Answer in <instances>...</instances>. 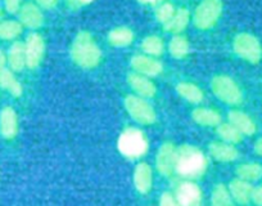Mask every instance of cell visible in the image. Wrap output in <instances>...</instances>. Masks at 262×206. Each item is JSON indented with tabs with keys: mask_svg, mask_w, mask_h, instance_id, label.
Masks as SVG:
<instances>
[{
	"mask_svg": "<svg viewBox=\"0 0 262 206\" xmlns=\"http://www.w3.org/2000/svg\"><path fill=\"white\" fill-rule=\"evenodd\" d=\"M207 157L195 146L183 145L178 148V162L176 170L180 177L186 180H194L205 175L207 170Z\"/></svg>",
	"mask_w": 262,
	"mask_h": 206,
	"instance_id": "obj_1",
	"label": "cell"
},
{
	"mask_svg": "<svg viewBox=\"0 0 262 206\" xmlns=\"http://www.w3.org/2000/svg\"><path fill=\"white\" fill-rule=\"evenodd\" d=\"M71 58L77 66L85 70H92L99 65L102 50L90 32L81 31L77 34L71 47Z\"/></svg>",
	"mask_w": 262,
	"mask_h": 206,
	"instance_id": "obj_2",
	"label": "cell"
},
{
	"mask_svg": "<svg viewBox=\"0 0 262 206\" xmlns=\"http://www.w3.org/2000/svg\"><path fill=\"white\" fill-rule=\"evenodd\" d=\"M117 148L126 159L135 160L147 153L148 140L142 130L137 128H127L118 137Z\"/></svg>",
	"mask_w": 262,
	"mask_h": 206,
	"instance_id": "obj_3",
	"label": "cell"
},
{
	"mask_svg": "<svg viewBox=\"0 0 262 206\" xmlns=\"http://www.w3.org/2000/svg\"><path fill=\"white\" fill-rule=\"evenodd\" d=\"M211 90L217 99L230 106H238L243 102L242 89L230 76L226 75H217L213 77L211 80Z\"/></svg>",
	"mask_w": 262,
	"mask_h": 206,
	"instance_id": "obj_4",
	"label": "cell"
},
{
	"mask_svg": "<svg viewBox=\"0 0 262 206\" xmlns=\"http://www.w3.org/2000/svg\"><path fill=\"white\" fill-rule=\"evenodd\" d=\"M128 116L142 125H152L157 120V114L149 102L139 95L128 94L123 100Z\"/></svg>",
	"mask_w": 262,
	"mask_h": 206,
	"instance_id": "obj_5",
	"label": "cell"
},
{
	"mask_svg": "<svg viewBox=\"0 0 262 206\" xmlns=\"http://www.w3.org/2000/svg\"><path fill=\"white\" fill-rule=\"evenodd\" d=\"M233 49L238 57L252 65L259 64L262 59V47L259 40L248 32H241L234 37Z\"/></svg>",
	"mask_w": 262,
	"mask_h": 206,
	"instance_id": "obj_6",
	"label": "cell"
},
{
	"mask_svg": "<svg viewBox=\"0 0 262 206\" xmlns=\"http://www.w3.org/2000/svg\"><path fill=\"white\" fill-rule=\"evenodd\" d=\"M223 13L221 0H202L194 12V25L196 29L208 30L217 24Z\"/></svg>",
	"mask_w": 262,
	"mask_h": 206,
	"instance_id": "obj_7",
	"label": "cell"
},
{
	"mask_svg": "<svg viewBox=\"0 0 262 206\" xmlns=\"http://www.w3.org/2000/svg\"><path fill=\"white\" fill-rule=\"evenodd\" d=\"M176 162H178V148L173 143H163L158 148L156 155V167L158 173L163 177H170L176 170Z\"/></svg>",
	"mask_w": 262,
	"mask_h": 206,
	"instance_id": "obj_8",
	"label": "cell"
},
{
	"mask_svg": "<svg viewBox=\"0 0 262 206\" xmlns=\"http://www.w3.org/2000/svg\"><path fill=\"white\" fill-rule=\"evenodd\" d=\"M26 67L35 70L40 66L45 53V43L39 34H30L25 43Z\"/></svg>",
	"mask_w": 262,
	"mask_h": 206,
	"instance_id": "obj_9",
	"label": "cell"
},
{
	"mask_svg": "<svg viewBox=\"0 0 262 206\" xmlns=\"http://www.w3.org/2000/svg\"><path fill=\"white\" fill-rule=\"evenodd\" d=\"M176 198L180 206H201L202 205V191L193 180H185L178 186Z\"/></svg>",
	"mask_w": 262,
	"mask_h": 206,
	"instance_id": "obj_10",
	"label": "cell"
},
{
	"mask_svg": "<svg viewBox=\"0 0 262 206\" xmlns=\"http://www.w3.org/2000/svg\"><path fill=\"white\" fill-rule=\"evenodd\" d=\"M130 65L137 74L147 77H156L163 71L162 64L148 56H134L131 58Z\"/></svg>",
	"mask_w": 262,
	"mask_h": 206,
	"instance_id": "obj_11",
	"label": "cell"
},
{
	"mask_svg": "<svg viewBox=\"0 0 262 206\" xmlns=\"http://www.w3.org/2000/svg\"><path fill=\"white\" fill-rule=\"evenodd\" d=\"M18 133V117L13 107L7 106L0 111V134L6 139H13Z\"/></svg>",
	"mask_w": 262,
	"mask_h": 206,
	"instance_id": "obj_12",
	"label": "cell"
},
{
	"mask_svg": "<svg viewBox=\"0 0 262 206\" xmlns=\"http://www.w3.org/2000/svg\"><path fill=\"white\" fill-rule=\"evenodd\" d=\"M127 84L139 97L145 98V99L153 98L157 93V88L153 84L152 80L149 77L144 76V75L137 74V72H133V74L128 75Z\"/></svg>",
	"mask_w": 262,
	"mask_h": 206,
	"instance_id": "obj_13",
	"label": "cell"
},
{
	"mask_svg": "<svg viewBox=\"0 0 262 206\" xmlns=\"http://www.w3.org/2000/svg\"><path fill=\"white\" fill-rule=\"evenodd\" d=\"M208 151L213 160L219 162H233L239 157V151L234 145L226 142H212Z\"/></svg>",
	"mask_w": 262,
	"mask_h": 206,
	"instance_id": "obj_14",
	"label": "cell"
},
{
	"mask_svg": "<svg viewBox=\"0 0 262 206\" xmlns=\"http://www.w3.org/2000/svg\"><path fill=\"white\" fill-rule=\"evenodd\" d=\"M19 22L22 24V26L36 30L44 24V16L36 4L27 3L19 9Z\"/></svg>",
	"mask_w": 262,
	"mask_h": 206,
	"instance_id": "obj_15",
	"label": "cell"
},
{
	"mask_svg": "<svg viewBox=\"0 0 262 206\" xmlns=\"http://www.w3.org/2000/svg\"><path fill=\"white\" fill-rule=\"evenodd\" d=\"M228 190L230 192L231 197L235 201V203L239 205H248L251 202V196L252 191H253V186L247 180L241 179V178H236L233 179L228 186Z\"/></svg>",
	"mask_w": 262,
	"mask_h": 206,
	"instance_id": "obj_16",
	"label": "cell"
},
{
	"mask_svg": "<svg viewBox=\"0 0 262 206\" xmlns=\"http://www.w3.org/2000/svg\"><path fill=\"white\" fill-rule=\"evenodd\" d=\"M153 173L152 168L147 162H139L134 170V186L142 195H147L152 190Z\"/></svg>",
	"mask_w": 262,
	"mask_h": 206,
	"instance_id": "obj_17",
	"label": "cell"
},
{
	"mask_svg": "<svg viewBox=\"0 0 262 206\" xmlns=\"http://www.w3.org/2000/svg\"><path fill=\"white\" fill-rule=\"evenodd\" d=\"M228 119L229 122L233 127H235L243 135H253L256 133V124L251 119V116L247 115L246 112L239 111V110H233V111L228 114Z\"/></svg>",
	"mask_w": 262,
	"mask_h": 206,
	"instance_id": "obj_18",
	"label": "cell"
},
{
	"mask_svg": "<svg viewBox=\"0 0 262 206\" xmlns=\"http://www.w3.org/2000/svg\"><path fill=\"white\" fill-rule=\"evenodd\" d=\"M191 119L201 127L207 128H217L223 122V117L217 111L211 109H205V107H196L191 112Z\"/></svg>",
	"mask_w": 262,
	"mask_h": 206,
	"instance_id": "obj_19",
	"label": "cell"
},
{
	"mask_svg": "<svg viewBox=\"0 0 262 206\" xmlns=\"http://www.w3.org/2000/svg\"><path fill=\"white\" fill-rule=\"evenodd\" d=\"M8 64L12 71L19 72L26 67V50L25 43L16 42L12 44L8 53Z\"/></svg>",
	"mask_w": 262,
	"mask_h": 206,
	"instance_id": "obj_20",
	"label": "cell"
},
{
	"mask_svg": "<svg viewBox=\"0 0 262 206\" xmlns=\"http://www.w3.org/2000/svg\"><path fill=\"white\" fill-rule=\"evenodd\" d=\"M176 92H178V94L181 98L188 100L189 103H193V105H200L203 100V98H205L202 89L198 85L193 84V83H179L176 85Z\"/></svg>",
	"mask_w": 262,
	"mask_h": 206,
	"instance_id": "obj_21",
	"label": "cell"
},
{
	"mask_svg": "<svg viewBox=\"0 0 262 206\" xmlns=\"http://www.w3.org/2000/svg\"><path fill=\"white\" fill-rule=\"evenodd\" d=\"M0 87L3 88V89L8 90L16 98L21 97L22 93H24L21 83L16 79L12 70L7 69V67L0 70Z\"/></svg>",
	"mask_w": 262,
	"mask_h": 206,
	"instance_id": "obj_22",
	"label": "cell"
},
{
	"mask_svg": "<svg viewBox=\"0 0 262 206\" xmlns=\"http://www.w3.org/2000/svg\"><path fill=\"white\" fill-rule=\"evenodd\" d=\"M190 21V12L186 8H180L175 12L172 18L165 25V30L172 34H179L184 31Z\"/></svg>",
	"mask_w": 262,
	"mask_h": 206,
	"instance_id": "obj_23",
	"label": "cell"
},
{
	"mask_svg": "<svg viewBox=\"0 0 262 206\" xmlns=\"http://www.w3.org/2000/svg\"><path fill=\"white\" fill-rule=\"evenodd\" d=\"M134 32L127 27H117L108 34V42L116 48H125L134 42Z\"/></svg>",
	"mask_w": 262,
	"mask_h": 206,
	"instance_id": "obj_24",
	"label": "cell"
},
{
	"mask_svg": "<svg viewBox=\"0 0 262 206\" xmlns=\"http://www.w3.org/2000/svg\"><path fill=\"white\" fill-rule=\"evenodd\" d=\"M236 175L241 179L247 180V182H257L262 178V165L257 162H246L236 168Z\"/></svg>",
	"mask_w": 262,
	"mask_h": 206,
	"instance_id": "obj_25",
	"label": "cell"
},
{
	"mask_svg": "<svg viewBox=\"0 0 262 206\" xmlns=\"http://www.w3.org/2000/svg\"><path fill=\"white\" fill-rule=\"evenodd\" d=\"M211 206H236L231 197L228 187L224 184H216L211 195Z\"/></svg>",
	"mask_w": 262,
	"mask_h": 206,
	"instance_id": "obj_26",
	"label": "cell"
},
{
	"mask_svg": "<svg viewBox=\"0 0 262 206\" xmlns=\"http://www.w3.org/2000/svg\"><path fill=\"white\" fill-rule=\"evenodd\" d=\"M217 135L223 139V142L230 143V145L241 143L243 139V134L230 122H221L217 127Z\"/></svg>",
	"mask_w": 262,
	"mask_h": 206,
	"instance_id": "obj_27",
	"label": "cell"
},
{
	"mask_svg": "<svg viewBox=\"0 0 262 206\" xmlns=\"http://www.w3.org/2000/svg\"><path fill=\"white\" fill-rule=\"evenodd\" d=\"M168 50H170L171 57L175 59H183L189 53V43L184 36L176 35L168 43Z\"/></svg>",
	"mask_w": 262,
	"mask_h": 206,
	"instance_id": "obj_28",
	"label": "cell"
},
{
	"mask_svg": "<svg viewBox=\"0 0 262 206\" xmlns=\"http://www.w3.org/2000/svg\"><path fill=\"white\" fill-rule=\"evenodd\" d=\"M21 22L18 21H2L0 22V39L2 40H13L22 34Z\"/></svg>",
	"mask_w": 262,
	"mask_h": 206,
	"instance_id": "obj_29",
	"label": "cell"
},
{
	"mask_svg": "<svg viewBox=\"0 0 262 206\" xmlns=\"http://www.w3.org/2000/svg\"><path fill=\"white\" fill-rule=\"evenodd\" d=\"M142 49L144 50L145 53L149 54V56L158 57L163 53L165 50V44H163L162 39L156 35L152 36H147L142 43Z\"/></svg>",
	"mask_w": 262,
	"mask_h": 206,
	"instance_id": "obj_30",
	"label": "cell"
},
{
	"mask_svg": "<svg viewBox=\"0 0 262 206\" xmlns=\"http://www.w3.org/2000/svg\"><path fill=\"white\" fill-rule=\"evenodd\" d=\"M175 8H173L172 4L170 3H165L161 4L160 7L156 11V17H157V21L161 22V24L166 25L175 14Z\"/></svg>",
	"mask_w": 262,
	"mask_h": 206,
	"instance_id": "obj_31",
	"label": "cell"
},
{
	"mask_svg": "<svg viewBox=\"0 0 262 206\" xmlns=\"http://www.w3.org/2000/svg\"><path fill=\"white\" fill-rule=\"evenodd\" d=\"M160 206H180L178 198L171 192H163L160 197Z\"/></svg>",
	"mask_w": 262,
	"mask_h": 206,
	"instance_id": "obj_32",
	"label": "cell"
},
{
	"mask_svg": "<svg viewBox=\"0 0 262 206\" xmlns=\"http://www.w3.org/2000/svg\"><path fill=\"white\" fill-rule=\"evenodd\" d=\"M21 2L22 0H4V6L8 13L16 14L18 13L21 9Z\"/></svg>",
	"mask_w": 262,
	"mask_h": 206,
	"instance_id": "obj_33",
	"label": "cell"
},
{
	"mask_svg": "<svg viewBox=\"0 0 262 206\" xmlns=\"http://www.w3.org/2000/svg\"><path fill=\"white\" fill-rule=\"evenodd\" d=\"M251 201L254 205L262 206V186H259V187H253Z\"/></svg>",
	"mask_w": 262,
	"mask_h": 206,
	"instance_id": "obj_34",
	"label": "cell"
},
{
	"mask_svg": "<svg viewBox=\"0 0 262 206\" xmlns=\"http://www.w3.org/2000/svg\"><path fill=\"white\" fill-rule=\"evenodd\" d=\"M35 2H36L37 6H40L41 8L53 9L54 7H57V4L59 0H35Z\"/></svg>",
	"mask_w": 262,
	"mask_h": 206,
	"instance_id": "obj_35",
	"label": "cell"
},
{
	"mask_svg": "<svg viewBox=\"0 0 262 206\" xmlns=\"http://www.w3.org/2000/svg\"><path fill=\"white\" fill-rule=\"evenodd\" d=\"M253 150L258 156H262V137L256 140V143H254L253 146Z\"/></svg>",
	"mask_w": 262,
	"mask_h": 206,
	"instance_id": "obj_36",
	"label": "cell"
},
{
	"mask_svg": "<svg viewBox=\"0 0 262 206\" xmlns=\"http://www.w3.org/2000/svg\"><path fill=\"white\" fill-rule=\"evenodd\" d=\"M6 65H7V57H6V54L3 53V50L0 49V70L4 69V67H6Z\"/></svg>",
	"mask_w": 262,
	"mask_h": 206,
	"instance_id": "obj_37",
	"label": "cell"
},
{
	"mask_svg": "<svg viewBox=\"0 0 262 206\" xmlns=\"http://www.w3.org/2000/svg\"><path fill=\"white\" fill-rule=\"evenodd\" d=\"M72 3L76 4V6H84V4L92 3L93 0H71Z\"/></svg>",
	"mask_w": 262,
	"mask_h": 206,
	"instance_id": "obj_38",
	"label": "cell"
},
{
	"mask_svg": "<svg viewBox=\"0 0 262 206\" xmlns=\"http://www.w3.org/2000/svg\"><path fill=\"white\" fill-rule=\"evenodd\" d=\"M138 2H139V3H142V4H152L153 0H138Z\"/></svg>",
	"mask_w": 262,
	"mask_h": 206,
	"instance_id": "obj_39",
	"label": "cell"
},
{
	"mask_svg": "<svg viewBox=\"0 0 262 206\" xmlns=\"http://www.w3.org/2000/svg\"><path fill=\"white\" fill-rule=\"evenodd\" d=\"M163 2H165V0H153L152 4H162Z\"/></svg>",
	"mask_w": 262,
	"mask_h": 206,
	"instance_id": "obj_40",
	"label": "cell"
},
{
	"mask_svg": "<svg viewBox=\"0 0 262 206\" xmlns=\"http://www.w3.org/2000/svg\"><path fill=\"white\" fill-rule=\"evenodd\" d=\"M2 18H3V13H2V9H0V22H2Z\"/></svg>",
	"mask_w": 262,
	"mask_h": 206,
	"instance_id": "obj_41",
	"label": "cell"
}]
</instances>
